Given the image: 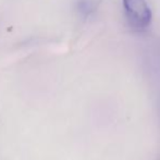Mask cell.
<instances>
[{"mask_svg": "<svg viewBox=\"0 0 160 160\" xmlns=\"http://www.w3.org/2000/svg\"><path fill=\"white\" fill-rule=\"evenodd\" d=\"M130 23L136 28H145L152 21V11L146 0H122Z\"/></svg>", "mask_w": 160, "mask_h": 160, "instance_id": "6da1fadb", "label": "cell"}]
</instances>
